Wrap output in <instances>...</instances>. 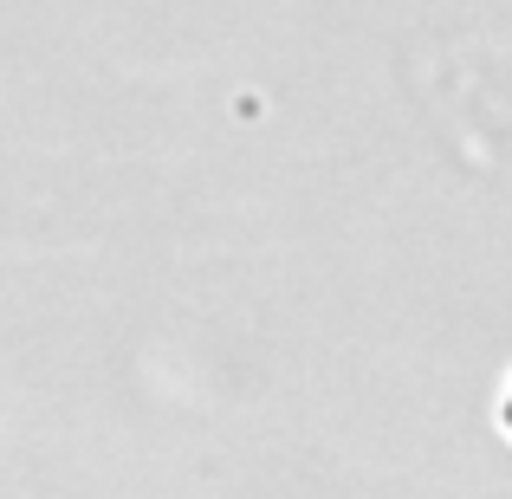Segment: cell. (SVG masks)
Here are the masks:
<instances>
[{"mask_svg":"<svg viewBox=\"0 0 512 499\" xmlns=\"http://www.w3.org/2000/svg\"><path fill=\"white\" fill-rule=\"evenodd\" d=\"M506 428H512V402H506Z\"/></svg>","mask_w":512,"mask_h":499,"instance_id":"obj_1","label":"cell"}]
</instances>
